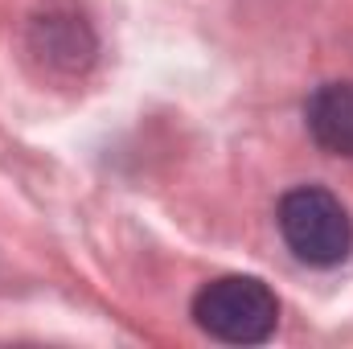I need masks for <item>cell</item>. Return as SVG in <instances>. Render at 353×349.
I'll use <instances>...</instances> for the list:
<instances>
[{"mask_svg":"<svg viewBox=\"0 0 353 349\" xmlns=\"http://www.w3.org/2000/svg\"><path fill=\"white\" fill-rule=\"evenodd\" d=\"M279 235L288 243V251L308 267H337L350 259L353 251V218L341 206V197H333L321 185H300L292 193H283L279 201Z\"/></svg>","mask_w":353,"mask_h":349,"instance_id":"cell-1","label":"cell"},{"mask_svg":"<svg viewBox=\"0 0 353 349\" xmlns=\"http://www.w3.org/2000/svg\"><path fill=\"white\" fill-rule=\"evenodd\" d=\"M193 321L226 346H259L279 325V300L255 275H222L197 292Z\"/></svg>","mask_w":353,"mask_h":349,"instance_id":"cell-2","label":"cell"},{"mask_svg":"<svg viewBox=\"0 0 353 349\" xmlns=\"http://www.w3.org/2000/svg\"><path fill=\"white\" fill-rule=\"evenodd\" d=\"M29 54L50 74H83L94 62V33L90 25L70 8H46L29 25Z\"/></svg>","mask_w":353,"mask_h":349,"instance_id":"cell-3","label":"cell"},{"mask_svg":"<svg viewBox=\"0 0 353 349\" xmlns=\"http://www.w3.org/2000/svg\"><path fill=\"white\" fill-rule=\"evenodd\" d=\"M308 136L329 157H353V83H325L304 103Z\"/></svg>","mask_w":353,"mask_h":349,"instance_id":"cell-4","label":"cell"}]
</instances>
